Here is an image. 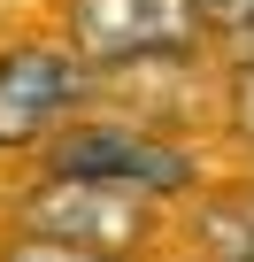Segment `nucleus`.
I'll list each match as a JSON object with an SVG mask.
<instances>
[{
	"label": "nucleus",
	"instance_id": "1",
	"mask_svg": "<svg viewBox=\"0 0 254 262\" xmlns=\"http://www.w3.org/2000/svg\"><path fill=\"white\" fill-rule=\"evenodd\" d=\"M16 231L31 239H54V247H85V254H108V262H139V247L162 231V201L131 193V185H100V178H77V170H47L31 185H16Z\"/></svg>",
	"mask_w": 254,
	"mask_h": 262
},
{
	"label": "nucleus",
	"instance_id": "2",
	"mask_svg": "<svg viewBox=\"0 0 254 262\" xmlns=\"http://www.w3.org/2000/svg\"><path fill=\"white\" fill-rule=\"evenodd\" d=\"M62 39L93 70H147L208 47L200 0H62Z\"/></svg>",
	"mask_w": 254,
	"mask_h": 262
},
{
	"label": "nucleus",
	"instance_id": "3",
	"mask_svg": "<svg viewBox=\"0 0 254 262\" xmlns=\"http://www.w3.org/2000/svg\"><path fill=\"white\" fill-rule=\"evenodd\" d=\"M93 62L70 39H16L0 47V155H47L85 116Z\"/></svg>",
	"mask_w": 254,
	"mask_h": 262
},
{
	"label": "nucleus",
	"instance_id": "4",
	"mask_svg": "<svg viewBox=\"0 0 254 262\" xmlns=\"http://www.w3.org/2000/svg\"><path fill=\"white\" fill-rule=\"evenodd\" d=\"M39 162H47V170L100 178V185H131V193H147V201H185V193L200 185V162H193L185 139H162V131L123 123V116H77Z\"/></svg>",
	"mask_w": 254,
	"mask_h": 262
},
{
	"label": "nucleus",
	"instance_id": "5",
	"mask_svg": "<svg viewBox=\"0 0 254 262\" xmlns=\"http://www.w3.org/2000/svg\"><path fill=\"white\" fill-rule=\"evenodd\" d=\"M200 16H208V39L231 62H254V0H200Z\"/></svg>",
	"mask_w": 254,
	"mask_h": 262
},
{
	"label": "nucleus",
	"instance_id": "6",
	"mask_svg": "<svg viewBox=\"0 0 254 262\" xmlns=\"http://www.w3.org/2000/svg\"><path fill=\"white\" fill-rule=\"evenodd\" d=\"M223 131L254 155V62H231V77H223Z\"/></svg>",
	"mask_w": 254,
	"mask_h": 262
},
{
	"label": "nucleus",
	"instance_id": "7",
	"mask_svg": "<svg viewBox=\"0 0 254 262\" xmlns=\"http://www.w3.org/2000/svg\"><path fill=\"white\" fill-rule=\"evenodd\" d=\"M0 262H108V254H85V247H54V239H31V231H8V239H0Z\"/></svg>",
	"mask_w": 254,
	"mask_h": 262
}]
</instances>
